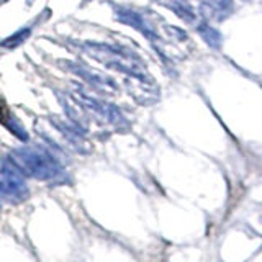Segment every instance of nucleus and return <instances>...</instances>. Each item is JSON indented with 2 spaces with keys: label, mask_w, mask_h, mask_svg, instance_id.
<instances>
[{
  "label": "nucleus",
  "mask_w": 262,
  "mask_h": 262,
  "mask_svg": "<svg viewBox=\"0 0 262 262\" xmlns=\"http://www.w3.org/2000/svg\"><path fill=\"white\" fill-rule=\"evenodd\" d=\"M80 46L89 56L97 59L103 66H107L108 69L123 72L130 77H141V79L149 77L143 59L128 48L117 46V44L97 43V41H85Z\"/></svg>",
  "instance_id": "obj_1"
},
{
  "label": "nucleus",
  "mask_w": 262,
  "mask_h": 262,
  "mask_svg": "<svg viewBox=\"0 0 262 262\" xmlns=\"http://www.w3.org/2000/svg\"><path fill=\"white\" fill-rule=\"evenodd\" d=\"M10 162L26 177L44 182L61 181L66 176L63 164L46 149L41 148H18L9 156Z\"/></svg>",
  "instance_id": "obj_2"
},
{
  "label": "nucleus",
  "mask_w": 262,
  "mask_h": 262,
  "mask_svg": "<svg viewBox=\"0 0 262 262\" xmlns=\"http://www.w3.org/2000/svg\"><path fill=\"white\" fill-rule=\"evenodd\" d=\"M72 99L77 103H80L85 111H91V113H94L99 120H103V122L113 125L117 128H123V130L128 128V122H126V118L123 117V113L120 111L117 105L110 103L107 100L95 99V97H89L82 91L74 94Z\"/></svg>",
  "instance_id": "obj_3"
},
{
  "label": "nucleus",
  "mask_w": 262,
  "mask_h": 262,
  "mask_svg": "<svg viewBox=\"0 0 262 262\" xmlns=\"http://www.w3.org/2000/svg\"><path fill=\"white\" fill-rule=\"evenodd\" d=\"M0 197L12 201V203H20L30 197L23 174L12 162L10 166H4L0 169Z\"/></svg>",
  "instance_id": "obj_4"
},
{
  "label": "nucleus",
  "mask_w": 262,
  "mask_h": 262,
  "mask_svg": "<svg viewBox=\"0 0 262 262\" xmlns=\"http://www.w3.org/2000/svg\"><path fill=\"white\" fill-rule=\"evenodd\" d=\"M126 89L131 94V97L141 105H151L159 100V89H157L156 82L148 77H130L126 79Z\"/></svg>",
  "instance_id": "obj_5"
},
{
  "label": "nucleus",
  "mask_w": 262,
  "mask_h": 262,
  "mask_svg": "<svg viewBox=\"0 0 262 262\" xmlns=\"http://www.w3.org/2000/svg\"><path fill=\"white\" fill-rule=\"evenodd\" d=\"M115 17H117V20L120 21V23L134 28L136 32H139L141 35L144 36V38H148L153 44H156L157 41L161 40L159 36H157V33L151 26H149L148 21L141 17L138 12H134L131 9H126V7H115Z\"/></svg>",
  "instance_id": "obj_6"
},
{
  "label": "nucleus",
  "mask_w": 262,
  "mask_h": 262,
  "mask_svg": "<svg viewBox=\"0 0 262 262\" xmlns=\"http://www.w3.org/2000/svg\"><path fill=\"white\" fill-rule=\"evenodd\" d=\"M64 67H66V69H69L71 72H74L76 76L82 77L87 82V84H91V85H94L97 89H102L103 92H113V91H117V85H115L113 80L102 76V74L95 72L92 69H89V67H85V66L74 64V63H66Z\"/></svg>",
  "instance_id": "obj_7"
},
{
  "label": "nucleus",
  "mask_w": 262,
  "mask_h": 262,
  "mask_svg": "<svg viewBox=\"0 0 262 262\" xmlns=\"http://www.w3.org/2000/svg\"><path fill=\"white\" fill-rule=\"evenodd\" d=\"M48 120H49V123H51L52 128L61 133L67 143H71L74 148L77 149V151L85 153V139H84L85 133L84 131H80L76 125L67 123V122H64L63 118H59L56 115H49Z\"/></svg>",
  "instance_id": "obj_8"
},
{
  "label": "nucleus",
  "mask_w": 262,
  "mask_h": 262,
  "mask_svg": "<svg viewBox=\"0 0 262 262\" xmlns=\"http://www.w3.org/2000/svg\"><path fill=\"white\" fill-rule=\"evenodd\" d=\"M0 123H2L12 134H15L20 141H28V133L23 123L12 113V110L5 103H0Z\"/></svg>",
  "instance_id": "obj_9"
},
{
  "label": "nucleus",
  "mask_w": 262,
  "mask_h": 262,
  "mask_svg": "<svg viewBox=\"0 0 262 262\" xmlns=\"http://www.w3.org/2000/svg\"><path fill=\"white\" fill-rule=\"evenodd\" d=\"M201 9L212 18L224 20L233 13V0H203Z\"/></svg>",
  "instance_id": "obj_10"
},
{
  "label": "nucleus",
  "mask_w": 262,
  "mask_h": 262,
  "mask_svg": "<svg viewBox=\"0 0 262 262\" xmlns=\"http://www.w3.org/2000/svg\"><path fill=\"white\" fill-rule=\"evenodd\" d=\"M197 32L198 35L203 38V41L208 44L210 48H213V49H220L221 46V35L220 32L216 28L213 26H210L207 21H201V23L197 26Z\"/></svg>",
  "instance_id": "obj_11"
},
{
  "label": "nucleus",
  "mask_w": 262,
  "mask_h": 262,
  "mask_svg": "<svg viewBox=\"0 0 262 262\" xmlns=\"http://www.w3.org/2000/svg\"><path fill=\"white\" fill-rule=\"evenodd\" d=\"M167 5L179 18H182L184 21H187V23H193V21H195V18H197L195 12H193V9L189 5L187 0H169Z\"/></svg>",
  "instance_id": "obj_12"
},
{
  "label": "nucleus",
  "mask_w": 262,
  "mask_h": 262,
  "mask_svg": "<svg viewBox=\"0 0 262 262\" xmlns=\"http://www.w3.org/2000/svg\"><path fill=\"white\" fill-rule=\"evenodd\" d=\"M30 35H32V28L18 30L17 33L10 35L9 38L0 43V48H5V49H15V48H18L21 43H25L30 38Z\"/></svg>",
  "instance_id": "obj_13"
},
{
  "label": "nucleus",
  "mask_w": 262,
  "mask_h": 262,
  "mask_svg": "<svg viewBox=\"0 0 262 262\" xmlns=\"http://www.w3.org/2000/svg\"><path fill=\"white\" fill-rule=\"evenodd\" d=\"M166 32H167V33H174L172 36H174V38H176V40H179V41H185V40H189V36H187V33L184 32V30L177 28V26H166Z\"/></svg>",
  "instance_id": "obj_14"
},
{
  "label": "nucleus",
  "mask_w": 262,
  "mask_h": 262,
  "mask_svg": "<svg viewBox=\"0 0 262 262\" xmlns=\"http://www.w3.org/2000/svg\"><path fill=\"white\" fill-rule=\"evenodd\" d=\"M82 2H84V4H85V2H91V0H82Z\"/></svg>",
  "instance_id": "obj_15"
}]
</instances>
